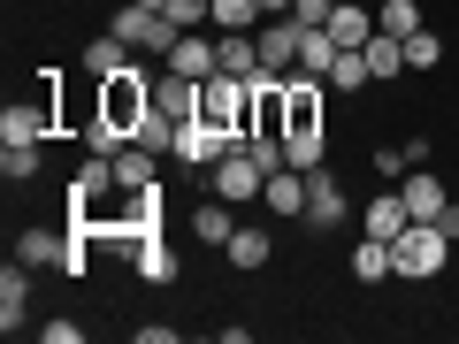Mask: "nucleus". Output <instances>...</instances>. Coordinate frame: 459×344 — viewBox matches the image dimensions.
<instances>
[{
	"instance_id": "1",
	"label": "nucleus",
	"mask_w": 459,
	"mask_h": 344,
	"mask_svg": "<svg viewBox=\"0 0 459 344\" xmlns=\"http://www.w3.org/2000/svg\"><path fill=\"white\" fill-rule=\"evenodd\" d=\"M153 108V77H146V54H138L131 69H115V77H100V99H92V123H108V131L131 138L138 123H146Z\"/></svg>"
},
{
	"instance_id": "38",
	"label": "nucleus",
	"mask_w": 459,
	"mask_h": 344,
	"mask_svg": "<svg viewBox=\"0 0 459 344\" xmlns=\"http://www.w3.org/2000/svg\"><path fill=\"white\" fill-rule=\"evenodd\" d=\"M138 8H169V0H138Z\"/></svg>"
},
{
	"instance_id": "3",
	"label": "nucleus",
	"mask_w": 459,
	"mask_h": 344,
	"mask_svg": "<svg viewBox=\"0 0 459 344\" xmlns=\"http://www.w3.org/2000/svg\"><path fill=\"white\" fill-rule=\"evenodd\" d=\"M108 31L115 39H123V47H131V54H153V62H169V47H177V23H169L161 16V8H138V0H123V8H115V16H108Z\"/></svg>"
},
{
	"instance_id": "11",
	"label": "nucleus",
	"mask_w": 459,
	"mask_h": 344,
	"mask_svg": "<svg viewBox=\"0 0 459 344\" xmlns=\"http://www.w3.org/2000/svg\"><path fill=\"white\" fill-rule=\"evenodd\" d=\"M161 69H177V77H199V84H207V77H222V54H214V39H207V31H184L177 47H169V62H161Z\"/></svg>"
},
{
	"instance_id": "8",
	"label": "nucleus",
	"mask_w": 459,
	"mask_h": 344,
	"mask_svg": "<svg viewBox=\"0 0 459 344\" xmlns=\"http://www.w3.org/2000/svg\"><path fill=\"white\" fill-rule=\"evenodd\" d=\"M153 108H161L169 123H192V115L207 108V84H199V77H177V69H161V77H153Z\"/></svg>"
},
{
	"instance_id": "20",
	"label": "nucleus",
	"mask_w": 459,
	"mask_h": 344,
	"mask_svg": "<svg viewBox=\"0 0 459 344\" xmlns=\"http://www.w3.org/2000/svg\"><path fill=\"white\" fill-rule=\"evenodd\" d=\"M261 207L268 214H307V176H299V168H276V176L261 184Z\"/></svg>"
},
{
	"instance_id": "31",
	"label": "nucleus",
	"mask_w": 459,
	"mask_h": 344,
	"mask_svg": "<svg viewBox=\"0 0 459 344\" xmlns=\"http://www.w3.org/2000/svg\"><path fill=\"white\" fill-rule=\"evenodd\" d=\"M391 276V245L383 237H360V253H352V283H383Z\"/></svg>"
},
{
	"instance_id": "13",
	"label": "nucleus",
	"mask_w": 459,
	"mask_h": 344,
	"mask_svg": "<svg viewBox=\"0 0 459 344\" xmlns=\"http://www.w3.org/2000/svg\"><path fill=\"white\" fill-rule=\"evenodd\" d=\"M214 54H222V77H268L253 31H214Z\"/></svg>"
},
{
	"instance_id": "23",
	"label": "nucleus",
	"mask_w": 459,
	"mask_h": 344,
	"mask_svg": "<svg viewBox=\"0 0 459 344\" xmlns=\"http://www.w3.org/2000/svg\"><path fill=\"white\" fill-rule=\"evenodd\" d=\"M429 161V138H406V146H376V176L383 184H398L406 168H421Z\"/></svg>"
},
{
	"instance_id": "18",
	"label": "nucleus",
	"mask_w": 459,
	"mask_h": 344,
	"mask_svg": "<svg viewBox=\"0 0 459 344\" xmlns=\"http://www.w3.org/2000/svg\"><path fill=\"white\" fill-rule=\"evenodd\" d=\"M398 192H406V214H413V222H437V214H444V184L429 176V168H406Z\"/></svg>"
},
{
	"instance_id": "22",
	"label": "nucleus",
	"mask_w": 459,
	"mask_h": 344,
	"mask_svg": "<svg viewBox=\"0 0 459 344\" xmlns=\"http://www.w3.org/2000/svg\"><path fill=\"white\" fill-rule=\"evenodd\" d=\"M138 283H177V253H169V237H138Z\"/></svg>"
},
{
	"instance_id": "10",
	"label": "nucleus",
	"mask_w": 459,
	"mask_h": 344,
	"mask_svg": "<svg viewBox=\"0 0 459 344\" xmlns=\"http://www.w3.org/2000/svg\"><path fill=\"white\" fill-rule=\"evenodd\" d=\"M207 115H214V123H230V131H246V115H253V77H207Z\"/></svg>"
},
{
	"instance_id": "5",
	"label": "nucleus",
	"mask_w": 459,
	"mask_h": 344,
	"mask_svg": "<svg viewBox=\"0 0 459 344\" xmlns=\"http://www.w3.org/2000/svg\"><path fill=\"white\" fill-rule=\"evenodd\" d=\"M261 184H268V168L253 161L246 146H238V153H222V161L207 168V192H214V199H230V207H246V199H261Z\"/></svg>"
},
{
	"instance_id": "25",
	"label": "nucleus",
	"mask_w": 459,
	"mask_h": 344,
	"mask_svg": "<svg viewBox=\"0 0 459 344\" xmlns=\"http://www.w3.org/2000/svg\"><path fill=\"white\" fill-rule=\"evenodd\" d=\"M322 84H337V92H360V84H376V69H368V54L360 47H344L337 62H329V77Z\"/></svg>"
},
{
	"instance_id": "37",
	"label": "nucleus",
	"mask_w": 459,
	"mask_h": 344,
	"mask_svg": "<svg viewBox=\"0 0 459 344\" xmlns=\"http://www.w3.org/2000/svg\"><path fill=\"white\" fill-rule=\"evenodd\" d=\"M261 8H268V16H291V0H261Z\"/></svg>"
},
{
	"instance_id": "4",
	"label": "nucleus",
	"mask_w": 459,
	"mask_h": 344,
	"mask_svg": "<svg viewBox=\"0 0 459 344\" xmlns=\"http://www.w3.org/2000/svg\"><path fill=\"white\" fill-rule=\"evenodd\" d=\"M238 146H246V131H230V123H214L207 108H199L192 123H177V161H184V168H214L222 153H238Z\"/></svg>"
},
{
	"instance_id": "35",
	"label": "nucleus",
	"mask_w": 459,
	"mask_h": 344,
	"mask_svg": "<svg viewBox=\"0 0 459 344\" xmlns=\"http://www.w3.org/2000/svg\"><path fill=\"white\" fill-rule=\"evenodd\" d=\"M437 62H444V47H437L429 31H413V39H406V69H437Z\"/></svg>"
},
{
	"instance_id": "29",
	"label": "nucleus",
	"mask_w": 459,
	"mask_h": 344,
	"mask_svg": "<svg viewBox=\"0 0 459 344\" xmlns=\"http://www.w3.org/2000/svg\"><path fill=\"white\" fill-rule=\"evenodd\" d=\"M376 31L413 39V31H421V0H383V8H376Z\"/></svg>"
},
{
	"instance_id": "6",
	"label": "nucleus",
	"mask_w": 459,
	"mask_h": 344,
	"mask_svg": "<svg viewBox=\"0 0 459 344\" xmlns=\"http://www.w3.org/2000/svg\"><path fill=\"white\" fill-rule=\"evenodd\" d=\"M253 39H261V69H268V77H299V39H307L299 16H268Z\"/></svg>"
},
{
	"instance_id": "26",
	"label": "nucleus",
	"mask_w": 459,
	"mask_h": 344,
	"mask_svg": "<svg viewBox=\"0 0 459 344\" xmlns=\"http://www.w3.org/2000/svg\"><path fill=\"white\" fill-rule=\"evenodd\" d=\"M368 69H376V77H406V39H391V31H376L368 39Z\"/></svg>"
},
{
	"instance_id": "27",
	"label": "nucleus",
	"mask_w": 459,
	"mask_h": 344,
	"mask_svg": "<svg viewBox=\"0 0 459 344\" xmlns=\"http://www.w3.org/2000/svg\"><path fill=\"white\" fill-rule=\"evenodd\" d=\"M337 54H344V47L322 31V23H314V31L299 39V69H307V77H329V62H337Z\"/></svg>"
},
{
	"instance_id": "2",
	"label": "nucleus",
	"mask_w": 459,
	"mask_h": 344,
	"mask_svg": "<svg viewBox=\"0 0 459 344\" xmlns=\"http://www.w3.org/2000/svg\"><path fill=\"white\" fill-rule=\"evenodd\" d=\"M444 253H452V237H444L437 222H406L391 237V276H406V283H429L444 268Z\"/></svg>"
},
{
	"instance_id": "28",
	"label": "nucleus",
	"mask_w": 459,
	"mask_h": 344,
	"mask_svg": "<svg viewBox=\"0 0 459 344\" xmlns=\"http://www.w3.org/2000/svg\"><path fill=\"white\" fill-rule=\"evenodd\" d=\"M268 8L261 0H214V31H261Z\"/></svg>"
},
{
	"instance_id": "19",
	"label": "nucleus",
	"mask_w": 459,
	"mask_h": 344,
	"mask_svg": "<svg viewBox=\"0 0 459 344\" xmlns=\"http://www.w3.org/2000/svg\"><path fill=\"white\" fill-rule=\"evenodd\" d=\"M230 229H238V214H230V199H199V207H192V237H199V245H230Z\"/></svg>"
},
{
	"instance_id": "15",
	"label": "nucleus",
	"mask_w": 459,
	"mask_h": 344,
	"mask_svg": "<svg viewBox=\"0 0 459 344\" xmlns=\"http://www.w3.org/2000/svg\"><path fill=\"white\" fill-rule=\"evenodd\" d=\"M322 31L337 39V47H368V39H376V8H368V0H337V16H329Z\"/></svg>"
},
{
	"instance_id": "34",
	"label": "nucleus",
	"mask_w": 459,
	"mask_h": 344,
	"mask_svg": "<svg viewBox=\"0 0 459 344\" xmlns=\"http://www.w3.org/2000/svg\"><path fill=\"white\" fill-rule=\"evenodd\" d=\"M161 16L177 23V31H214V0H169Z\"/></svg>"
},
{
	"instance_id": "24",
	"label": "nucleus",
	"mask_w": 459,
	"mask_h": 344,
	"mask_svg": "<svg viewBox=\"0 0 459 344\" xmlns=\"http://www.w3.org/2000/svg\"><path fill=\"white\" fill-rule=\"evenodd\" d=\"M153 161H161V153H146V146L131 138V146L115 153V184H123V192H146V184H153Z\"/></svg>"
},
{
	"instance_id": "36",
	"label": "nucleus",
	"mask_w": 459,
	"mask_h": 344,
	"mask_svg": "<svg viewBox=\"0 0 459 344\" xmlns=\"http://www.w3.org/2000/svg\"><path fill=\"white\" fill-rule=\"evenodd\" d=\"M291 16L314 31V23H329V16H337V0H291Z\"/></svg>"
},
{
	"instance_id": "14",
	"label": "nucleus",
	"mask_w": 459,
	"mask_h": 344,
	"mask_svg": "<svg viewBox=\"0 0 459 344\" xmlns=\"http://www.w3.org/2000/svg\"><path fill=\"white\" fill-rule=\"evenodd\" d=\"M406 222H413V214H406V192H376V199L360 207V229H368V237H383V245H391Z\"/></svg>"
},
{
	"instance_id": "30",
	"label": "nucleus",
	"mask_w": 459,
	"mask_h": 344,
	"mask_svg": "<svg viewBox=\"0 0 459 344\" xmlns=\"http://www.w3.org/2000/svg\"><path fill=\"white\" fill-rule=\"evenodd\" d=\"M0 176H8V184H31L39 176V146H31V138H8V146H0Z\"/></svg>"
},
{
	"instance_id": "32",
	"label": "nucleus",
	"mask_w": 459,
	"mask_h": 344,
	"mask_svg": "<svg viewBox=\"0 0 459 344\" xmlns=\"http://www.w3.org/2000/svg\"><path fill=\"white\" fill-rule=\"evenodd\" d=\"M322 146H329L322 131H307V138H283V168H299V176H314V168H322Z\"/></svg>"
},
{
	"instance_id": "16",
	"label": "nucleus",
	"mask_w": 459,
	"mask_h": 344,
	"mask_svg": "<svg viewBox=\"0 0 459 344\" xmlns=\"http://www.w3.org/2000/svg\"><path fill=\"white\" fill-rule=\"evenodd\" d=\"M16 261L23 268H62L69 261V229H23V237H16Z\"/></svg>"
},
{
	"instance_id": "9",
	"label": "nucleus",
	"mask_w": 459,
	"mask_h": 344,
	"mask_svg": "<svg viewBox=\"0 0 459 344\" xmlns=\"http://www.w3.org/2000/svg\"><path fill=\"white\" fill-rule=\"evenodd\" d=\"M344 214H352V207H344V184L329 176V168H314V176H307V214H299V222H307V229H337Z\"/></svg>"
},
{
	"instance_id": "21",
	"label": "nucleus",
	"mask_w": 459,
	"mask_h": 344,
	"mask_svg": "<svg viewBox=\"0 0 459 344\" xmlns=\"http://www.w3.org/2000/svg\"><path fill=\"white\" fill-rule=\"evenodd\" d=\"M230 268H246V276H253V268H268V261H276V245H268V229H246V222H238V229H230Z\"/></svg>"
},
{
	"instance_id": "7",
	"label": "nucleus",
	"mask_w": 459,
	"mask_h": 344,
	"mask_svg": "<svg viewBox=\"0 0 459 344\" xmlns=\"http://www.w3.org/2000/svg\"><path fill=\"white\" fill-rule=\"evenodd\" d=\"M115 192H123V184H115V161H108V153H92V161L77 168V184H69V214H100Z\"/></svg>"
},
{
	"instance_id": "33",
	"label": "nucleus",
	"mask_w": 459,
	"mask_h": 344,
	"mask_svg": "<svg viewBox=\"0 0 459 344\" xmlns=\"http://www.w3.org/2000/svg\"><path fill=\"white\" fill-rule=\"evenodd\" d=\"M138 146H146V153H177V123H169V115L161 108H146V123H138Z\"/></svg>"
},
{
	"instance_id": "17",
	"label": "nucleus",
	"mask_w": 459,
	"mask_h": 344,
	"mask_svg": "<svg viewBox=\"0 0 459 344\" xmlns=\"http://www.w3.org/2000/svg\"><path fill=\"white\" fill-rule=\"evenodd\" d=\"M131 62H138V54L123 47V39H115V31H100L92 47L77 54V69H84V77H92V84H100V77H115V69H131Z\"/></svg>"
},
{
	"instance_id": "12",
	"label": "nucleus",
	"mask_w": 459,
	"mask_h": 344,
	"mask_svg": "<svg viewBox=\"0 0 459 344\" xmlns=\"http://www.w3.org/2000/svg\"><path fill=\"white\" fill-rule=\"evenodd\" d=\"M23 322H31V268H23V261H8V268H0V329L16 337Z\"/></svg>"
}]
</instances>
